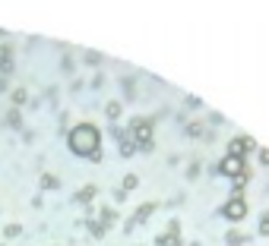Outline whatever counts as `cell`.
<instances>
[{
  "label": "cell",
  "mask_w": 269,
  "mask_h": 246,
  "mask_svg": "<svg viewBox=\"0 0 269 246\" xmlns=\"http://www.w3.org/2000/svg\"><path fill=\"white\" fill-rule=\"evenodd\" d=\"M257 231H260V237H269V212L263 215V221H260V227H257Z\"/></svg>",
  "instance_id": "7"
},
{
  "label": "cell",
  "mask_w": 269,
  "mask_h": 246,
  "mask_svg": "<svg viewBox=\"0 0 269 246\" xmlns=\"http://www.w3.org/2000/svg\"><path fill=\"white\" fill-rule=\"evenodd\" d=\"M152 208H155V205H152V202H149V205H142V208H139V212H136V221H142V218H146V215H149V212H152Z\"/></svg>",
  "instance_id": "10"
},
{
  "label": "cell",
  "mask_w": 269,
  "mask_h": 246,
  "mask_svg": "<svg viewBox=\"0 0 269 246\" xmlns=\"http://www.w3.org/2000/svg\"><path fill=\"white\" fill-rule=\"evenodd\" d=\"M222 170H225V174H244L241 158H231V155H228V161H225V167H222Z\"/></svg>",
  "instance_id": "5"
},
{
  "label": "cell",
  "mask_w": 269,
  "mask_h": 246,
  "mask_svg": "<svg viewBox=\"0 0 269 246\" xmlns=\"http://www.w3.org/2000/svg\"><path fill=\"white\" fill-rule=\"evenodd\" d=\"M70 148L76 151V155L82 158H98V129L92 123H79L70 129V136H67Z\"/></svg>",
  "instance_id": "1"
},
{
  "label": "cell",
  "mask_w": 269,
  "mask_h": 246,
  "mask_svg": "<svg viewBox=\"0 0 269 246\" xmlns=\"http://www.w3.org/2000/svg\"><path fill=\"white\" fill-rule=\"evenodd\" d=\"M108 117H111V120H117V117H120V104H117V101L108 104Z\"/></svg>",
  "instance_id": "8"
},
{
  "label": "cell",
  "mask_w": 269,
  "mask_h": 246,
  "mask_svg": "<svg viewBox=\"0 0 269 246\" xmlns=\"http://www.w3.org/2000/svg\"><path fill=\"white\" fill-rule=\"evenodd\" d=\"M120 151H123V155H133V151H136V145H133V142H127V139H123V145H120Z\"/></svg>",
  "instance_id": "11"
},
{
  "label": "cell",
  "mask_w": 269,
  "mask_h": 246,
  "mask_svg": "<svg viewBox=\"0 0 269 246\" xmlns=\"http://www.w3.org/2000/svg\"><path fill=\"white\" fill-rule=\"evenodd\" d=\"M244 212H247V208H244V199H241V196H235V199L225 205V218H231V221H241Z\"/></svg>",
  "instance_id": "3"
},
{
  "label": "cell",
  "mask_w": 269,
  "mask_h": 246,
  "mask_svg": "<svg viewBox=\"0 0 269 246\" xmlns=\"http://www.w3.org/2000/svg\"><path fill=\"white\" fill-rule=\"evenodd\" d=\"M7 88V79H4V76H0V92H4Z\"/></svg>",
  "instance_id": "16"
},
{
  "label": "cell",
  "mask_w": 269,
  "mask_h": 246,
  "mask_svg": "<svg viewBox=\"0 0 269 246\" xmlns=\"http://www.w3.org/2000/svg\"><path fill=\"white\" fill-rule=\"evenodd\" d=\"M0 70H4V73L13 70V63H10V48H0Z\"/></svg>",
  "instance_id": "6"
},
{
  "label": "cell",
  "mask_w": 269,
  "mask_h": 246,
  "mask_svg": "<svg viewBox=\"0 0 269 246\" xmlns=\"http://www.w3.org/2000/svg\"><path fill=\"white\" fill-rule=\"evenodd\" d=\"M26 101V88H16L13 92V104H23Z\"/></svg>",
  "instance_id": "9"
},
{
  "label": "cell",
  "mask_w": 269,
  "mask_h": 246,
  "mask_svg": "<svg viewBox=\"0 0 269 246\" xmlns=\"http://www.w3.org/2000/svg\"><path fill=\"white\" fill-rule=\"evenodd\" d=\"M42 186H48V189H54V186H57V180H54L51 174H45V177H42Z\"/></svg>",
  "instance_id": "14"
},
{
  "label": "cell",
  "mask_w": 269,
  "mask_h": 246,
  "mask_svg": "<svg viewBox=\"0 0 269 246\" xmlns=\"http://www.w3.org/2000/svg\"><path fill=\"white\" fill-rule=\"evenodd\" d=\"M4 234H7V237H19V224H7Z\"/></svg>",
  "instance_id": "13"
},
{
  "label": "cell",
  "mask_w": 269,
  "mask_h": 246,
  "mask_svg": "<svg viewBox=\"0 0 269 246\" xmlns=\"http://www.w3.org/2000/svg\"><path fill=\"white\" fill-rule=\"evenodd\" d=\"M247 148H250V142H247L244 136H241V139H235V142H231V158H241Z\"/></svg>",
  "instance_id": "4"
},
{
  "label": "cell",
  "mask_w": 269,
  "mask_h": 246,
  "mask_svg": "<svg viewBox=\"0 0 269 246\" xmlns=\"http://www.w3.org/2000/svg\"><path fill=\"white\" fill-rule=\"evenodd\" d=\"M92 196H95V186H86L82 193H79V199H82V202H86V199H92Z\"/></svg>",
  "instance_id": "12"
},
{
  "label": "cell",
  "mask_w": 269,
  "mask_h": 246,
  "mask_svg": "<svg viewBox=\"0 0 269 246\" xmlns=\"http://www.w3.org/2000/svg\"><path fill=\"white\" fill-rule=\"evenodd\" d=\"M130 132H133V139L139 142V148H149L152 145V123L149 120H133L130 123Z\"/></svg>",
  "instance_id": "2"
},
{
  "label": "cell",
  "mask_w": 269,
  "mask_h": 246,
  "mask_svg": "<svg viewBox=\"0 0 269 246\" xmlns=\"http://www.w3.org/2000/svg\"><path fill=\"white\" fill-rule=\"evenodd\" d=\"M133 186H136V177H133V174H130V177H127V180H123V193H127V189H133Z\"/></svg>",
  "instance_id": "15"
}]
</instances>
